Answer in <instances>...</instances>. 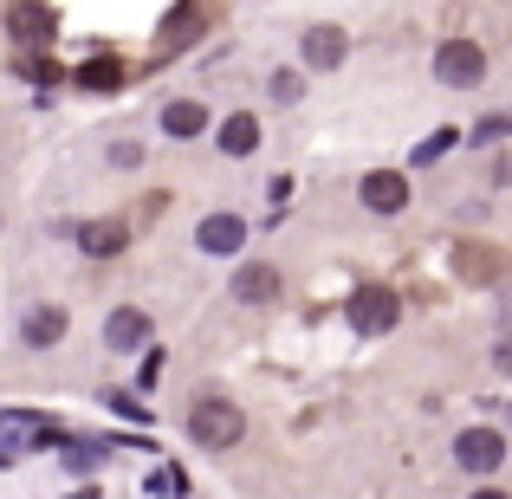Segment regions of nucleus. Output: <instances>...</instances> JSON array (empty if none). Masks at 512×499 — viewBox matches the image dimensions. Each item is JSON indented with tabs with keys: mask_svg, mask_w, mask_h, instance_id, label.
Here are the masks:
<instances>
[{
	"mask_svg": "<svg viewBox=\"0 0 512 499\" xmlns=\"http://www.w3.org/2000/svg\"><path fill=\"white\" fill-rule=\"evenodd\" d=\"M299 91H305V85H299V72H279V78H273V98H279V104H292Z\"/></svg>",
	"mask_w": 512,
	"mask_h": 499,
	"instance_id": "aec40b11",
	"label": "nucleus"
},
{
	"mask_svg": "<svg viewBox=\"0 0 512 499\" xmlns=\"http://www.w3.org/2000/svg\"><path fill=\"white\" fill-rule=\"evenodd\" d=\"M454 137H461V130H435V137H428L422 150H415V163H435L441 150H454Z\"/></svg>",
	"mask_w": 512,
	"mask_h": 499,
	"instance_id": "a211bd4d",
	"label": "nucleus"
},
{
	"mask_svg": "<svg viewBox=\"0 0 512 499\" xmlns=\"http://www.w3.org/2000/svg\"><path fill=\"white\" fill-rule=\"evenodd\" d=\"M493 363H500V370H512V337H506L500 350H493Z\"/></svg>",
	"mask_w": 512,
	"mask_h": 499,
	"instance_id": "5701e85b",
	"label": "nucleus"
},
{
	"mask_svg": "<svg viewBox=\"0 0 512 499\" xmlns=\"http://www.w3.org/2000/svg\"><path fill=\"white\" fill-rule=\"evenodd\" d=\"M111 409H124L130 422H143V402H137V396H117V389H111Z\"/></svg>",
	"mask_w": 512,
	"mask_h": 499,
	"instance_id": "4be33fe9",
	"label": "nucleus"
},
{
	"mask_svg": "<svg viewBox=\"0 0 512 499\" xmlns=\"http://www.w3.org/2000/svg\"><path fill=\"white\" fill-rule=\"evenodd\" d=\"M104 344H111V350H143V344H150V318L130 312V305L111 312V318H104Z\"/></svg>",
	"mask_w": 512,
	"mask_h": 499,
	"instance_id": "9d476101",
	"label": "nucleus"
},
{
	"mask_svg": "<svg viewBox=\"0 0 512 499\" xmlns=\"http://www.w3.org/2000/svg\"><path fill=\"white\" fill-rule=\"evenodd\" d=\"M7 33L26 39V46H39V39H59V13H52L46 0H13V7H7Z\"/></svg>",
	"mask_w": 512,
	"mask_h": 499,
	"instance_id": "20e7f679",
	"label": "nucleus"
},
{
	"mask_svg": "<svg viewBox=\"0 0 512 499\" xmlns=\"http://www.w3.org/2000/svg\"><path fill=\"white\" fill-rule=\"evenodd\" d=\"M201 130H208V111H201L195 98L163 104V137H201Z\"/></svg>",
	"mask_w": 512,
	"mask_h": 499,
	"instance_id": "ddd939ff",
	"label": "nucleus"
},
{
	"mask_svg": "<svg viewBox=\"0 0 512 499\" xmlns=\"http://www.w3.org/2000/svg\"><path fill=\"white\" fill-rule=\"evenodd\" d=\"M201 26H208V7H201V0H182V7L163 20V39H156V52H182L188 39L201 33Z\"/></svg>",
	"mask_w": 512,
	"mask_h": 499,
	"instance_id": "6e6552de",
	"label": "nucleus"
},
{
	"mask_svg": "<svg viewBox=\"0 0 512 499\" xmlns=\"http://www.w3.org/2000/svg\"><path fill=\"white\" fill-rule=\"evenodd\" d=\"M188 435H195V448H234V441L247 435V415H240L234 402L208 396V402L188 409Z\"/></svg>",
	"mask_w": 512,
	"mask_h": 499,
	"instance_id": "f257e3e1",
	"label": "nucleus"
},
{
	"mask_svg": "<svg viewBox=\"0 0 512 499\" xmlns=\"http://www.w3.org/2000/svg\"><path fill=\"white\" fill-rule=\"evenodd\" d=\"M493 137H512V111H500V117H480V124H474V143H493Z\"/></svg>",
	"mask_w": 512,
	"mask_h": 499,
	"instance_id": "f3484780",
	"label": "nucleus"
},
{
	"mask_svg": "<svg viewBox=\"0 0 512 499\" xmlns=\"http://www.w3.org/2000/svg\"><path fill=\"white\" fill-rule=\"evenodd\" d=\"M454 461H461L467 474H493V467L506 461V441L493 435V428H467V435L454 441Z\"/></svg>",
	"mask_w": 512,
	"mask_h": 499,
	"instance_id": "39448f33",
	"label": "nucleus"
},
{
	"mask_svg": "<svg viewBox=\"0 0 512 499\" xmlns=\"http://www.w3.org/2000/svg\"><path fill=\"white\" fill-rule=\"evenodd\" d=\"M435 78L448 91H474L480 78H487V52H480L474 39H441L435 46Z\"/></svg>",
	"mask_w": 512,
	"mask_h": 499,
	"instance_id": "f03ea898",
	"label": "nucleus"
},
{
	"mask_svg": "<svg viewBox=\"0 0 512 499\" xmlns=\"http://www.w3.org/2000/svg\"><path fill=\"white\" fill-rule=\"evenodd\" d=\"M273 292H279V273H273V266H240V273H234V299L266 305Z\"/></svg>",
	"mask_w": 512,
	"mask_h": 499,
	"instance_id": "2eb2a0df",
	"label": "nucleus"
},
{
	"mask_svg": "<svg viewBox=\"0 0 512 499\" xmlns=\"http://www.w3.org/2000/svg\"><path fill=\"white\" fill-rule=\"evenodd\" d=\"M344 52H350V39L338 33V26H312V33H305V65H312V72L344 65Z\"/></svg>",
	"mask_w": 512,
	"mask_h": 499,
	"instance_id": "1a4fd4ad",
	"label": "nucleus"
},
{
	"mask_svg": "<svg viewBox=\"0 0 512 499\" xmlns=\"http://www.w3.org/2000/svg\"><path fill=\"white\" fill-rule=\"evenodd\" d=\"M195 240H201V253H240L247 247V221L240 214H208L195 227Z\"/></svg>",
	"mask_w": 512,
	"mask_h": 499,
	"instance_id": "0eeeda50",
	"label": "nucleus"
},
{
	"mask_svg": "<svg viewBox=\"0 0 512 499\" xmlns=\"http://www.w3.org/2000/svg\"><path fill=\"white\" fill-rule=\"evenodd\" d=\"M454 266H461L467 279H487V273H493V260H487V253H454Z\"/></svg>",
	"mask_w": 512,
	"mask_h": 499,
	"instance_id": "6ab92c4d",
	"label": "nucleus"
},
{
	"mask_svg": "<svg viewBox=\"0 0 512 499\" xmlns=\"http://www.w3.org/2000/svg\"><path fill=\"white\" fill-rule=\"evenodd\" d=\"M78 85H85V91H117V85H124V65H117V59H91L85 72H78Z\"/></svg>",
	"mask_w": 512,
	"mask_h": 499,
	"instance_id": "dca6fc26",
	"label": "nucleus"
},
{
	"mask_svg": "<svg viewBox=\"0 0 512 499\" xmlns=\"http://www.w3.org/2000/svg\"><path fill=\"white\" fill-rule=\"evenodd\" d=\"M474 499H512V493H500V487H480V493H474Z\"/></svg>",
	"mask_w": 512,
	"mask_h": 499,
	"instance_id": "b1692460",
	"label": "nucleus"
},
{
	"mask_svg": "<svg viewBox=\"0 0 512 499\" xmlns=\"http://www.w3.org/2000/svg\"><path fill=\"white\" fill-rule=\"evenodd\" d=\"M221 150H227V156H253V150H260V117L234 111V117L221 124Z\"/></svg>",
	"mask_w": 512,
	"mask_h": 499,
	"instance_id": "4468645a",
	"label": "nucleus"
},
{
	"mask_svg": "<svg viewBox=\"0 0 512 499\" xmlns=\"http://www.w3.org/2000/svg\"><path fill=\"white\" fill-rule=\"evenodd\" d=\"M111 163H117V169H137V163H143V150H137V143H117Z\"/></svg>",
	"mask_w": 512,
	"mask_h": 499,
	"instance_id": "412c9836",
	"label": "nucleus"
},
{
	"mask_svg": "<svg viewBox=\"0 0 512 499\" xmlns=\"http://www.w3.org/2000/svg\"><path fill=\"white\" fill-rule=\"evenodd\" d=\"M396 312H402V305H396V292H389V286H363L357 299L344 305L350 331H363V337H383L389 325H396Z\"/></svg>",
	"mask_w": 512,
	"mask_h": 499,
	"instance_id": "7ed1b4c3",
	"label": "nucleus"
},
{
	"mask_svg": "<svg viewBox=\"0 0 512 499\" xmlns=\"http://www.w3.org/2000/svg\"><path fill=\"white\" fill-rule=\"evenodd\" d=\"M20 337H26V344H33V350H52V344H59V337H65V312H59V305H39V312H26Z\"/></svg>",
	"mask_w": 512,
	"mask_h": 499,
	"instance_id": "f8f14e48",
	"label": "nucleus"
},
{
	"mask_svg": "<svg viewBox=\"0 0 512 499\" xmlns=\"http://www.w3.org/2000/svg\"><path fill=\"white\" fill-rule=\"evenodd\" d=\"M363 208H376V214H402V208H409V182H402L396 169L363 175Z\"/></svg>",
	"mask_w": 512,
	"mask_h": 499,
	"instance_id": "423d86ee",
	"label": "nucleus"
},
{
	"mask_svg": "<svg viewBox=\"0 0 512 499\" xmlns=\"http://www.w3.org/2000/svg\"><path fill=\"white\" fill-rule=\"evenodd\" d=\"M124 240H130L124 221H85V227H78V247H85L91 260H111V253H124Z\"/></svg>",
	"mask_w": 512,
	"mask_h": 499,
	"instance_id": "9b49d317",
	"label": "nucleus"
}]
</instances>
